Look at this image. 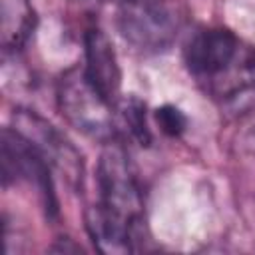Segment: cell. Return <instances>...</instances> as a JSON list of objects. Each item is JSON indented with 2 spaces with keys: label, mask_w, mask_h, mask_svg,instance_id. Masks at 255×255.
<instances>
[{
  "label": "cell",
  "mask_w": 255,
  "mask_h": 255,
  "mask_svg": "<svg viewBox=\"0 0 255 255\" xmlns=\"http://www.w3.org/2000/svg\"><path fill=\"white\" fill-rule=\"evenodd\" d=\"M183 60L195 84L223 110L243 112L255 104V48L231 30H195Z\"/></svg>",
  "instance_id": "6da1fadb"
},
{
  "label": "cell",
  "mask_w": 255,
  "mask_h": 255,
  "mask_svg": "<svg viewBox=\"0 0 255 255\" xmlns=\"http://www.w3.org/2000/svg\"><path fill=\"white\" fill-rule=\"evenodd\" d=\"M56 100L60 114L78 131L104 143L114 139L112 104L88 82L84 68L74 66L60 76Z\"/></svg>",
  "instance_id": "7a4b0ae2"
},
{
  "label": "cell",
  "mask_w": 255,
  "mask_h": 255,
  "mask_svg": "<svg viewBox=\"0 0 255 255\" xmlns=\"http://www.w3.org/2000/svg\"><path fill=\"white\" fill-rule=\"evenodd\" d=\"M179 26V8L169 0H124L120 8L122 34L141 50L169 46Z\"/></svg>",
  "instance_id": "3957f363"
},
{
  "label": "cell",
  "mask_w": 255,
  "mask_h": 255,
  "mask_svg": "<svg viewBox=\"0 0 255 255\" xmlns=\"http://www.w3.org/2000/svg\"><path fill=\"white\" fill-rule=\"evenodd\" d=\"M100 203L110 211L137 225L143 215V197L133 175L126 149L118 141H108L98 163Z\"/></svg>",
  "instance_id": "277c9868"
},
{
  "label": "cell",
  "mask_w": 255,
  "mask_h": 255,
  "mask_svg": "<svg viewBox=\"0 0 255 255\" xmlns=\"http://www.w3.org/2000/svg\"><path fill=\"white\" fill-rule=\"evenodd\" d=\"M12 122H14V129L22 133L40 151V155L50 163V167H56L74 189H82V181H84L82 155L52 124H48L32 110H16Z\"/></svg>",
  "instance_id": "5b68a950"
},
{
  "label": "cell",
  "mask_w": 255,
  "mask_h": 255,
  "mask_svg": "<svg viewBox=\"0 0 255 255\" xmlns=\"http://www.w3.org/2000/svg\"><path fill=\"white\" fill-rule=\"evenodd\" d=\"M2 179L4 185L16 179L32 181L44 199L46 211L56 213V195L50 177V163L40 155V151L16 129H2Z\"/></svg>",
  "instance_id": "8992f818"
},
{
  "label": "cell",
  "mask_w": 255,
  "mask_h": 255,
  "mask_svg": "<svg viewBox=\"0 0 255 255\" xmlns=\"http://www.w3.org/2000/svg\"><path fill=\"white\" fill-rule=\"evenodd\" d=\"M84 46H86L84 74L88 82L110 104H114L120 94L122 72L110 38L100 28H90L84 36Z\"/></svg>",
  "instance_id": "52a82bcc"
},
{
  "label": "cell",
  "mask_w": 255,
  "mask_h": 255,
  "mask_svg": "<svg viewBox=\"0 0 255 255\" xmlns=\"http://www.w3.org/2000/svg\"><path fill=\"white\" fill-rule=\"evenodd\" d=\"M133 223L122 215L110 211L102 203L88 207L86 211V229L96 249L108 255L129 253L133 241Z\"/></svg>",
  "instance_id": "ba28073f"
},
{
  "label": "cell",
  "mask_w": 255,
  "mask_h": 255,
  "mask_svg": "<svg viewBox=\"0 0 255 255\" xmlns=\"http://www.w3.org/2000/svg\"><path fill=\"white\" fill-rule=\"evenodd\" d=\"M36 24L30 0H0V40L4 50L22 48Z\"/></svg>",
  "instance_id": "9c48e42d"
},
{
  "label": "cell",
  "mask_w": 255,
  "mask_h": 255,
  "mask_svg": "<svg viewBox=\"0 0 255 255\" xmlns=\"http://www.w3.org/2000/svg\"><path fill=\"white\" fill-rule=\"evenodd\" d=\"M122 114L124 120L131 131V135L141 143V145H149L151 141V133L147 128V120H145V106L137 100V98H129L122 104Z\"/></svg>",
  "instance_id": "30bf717a"
},
{
  "label": "cell",
  "mask_w": 255,
  "mask_h": 255,
  "mask_svg": "<svg viewBox=\"0 0 255 255\" xmlns=\"http://www.w3.org/2000/svg\"><path fill=\"white\" fill-rule=\"evenodd\" d=\"M155 122L159 129L169 137L181 135L187 128V118L175 106H161L159 110H155Z\"/></svg>",
  "instance_id": "8fae6325"
},
{
  "label": "cell",
  "mask_w": 255,
  "mask_h": 255,
  "mask_svg": "<svg viewBox=\"0 0 255 255\" xmlns=\"http://www.w3.org/2000/svg\"><path fill=\"white\" fill-rule=\"evenodd\" d=\"M251 147H253V151H255V131H253V135H251Z\"/></svg>",
  "instance_id": "7c38bea8"
}]
</instances>
